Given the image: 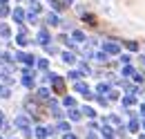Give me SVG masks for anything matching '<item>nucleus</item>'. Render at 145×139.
<instances>
[{"mask_svg": "<svg viewBox=\"0 0 145 139\" xmlns=\"http://www.w3.org/2000/svg\"><path fill=\"white\" fill-rule=\"evenodd\" d=\"M14 126H16L18 130H29V119H27L25 115H20V117H16V121H14Z\"/></svg>", "mask_w": 145, "mask_h": 139, "instance_id": "obj_1", "label": "nucleus"}, {"mask_svg": "<svg viewBox=\"0 0 145 139\" xmlns=\"http://www.w3.org/2000/svg\"><path fill=\"white\" fill-rule=\"evenodd\" d=\"M34 132H36V137H38V139H45L47 135H52L54 130H52V128H45V126H38V128L34 130Z\"/></svg>", "mask_w": 145, "mask_h": 139, "instance_id": "obj_2", "label": "nucleus"}, {"mask_svg": "<svg viewBox=\"0 0 145 139\" xmlns=\"http://www.w3.org/2000/svg\"><path fill=\"white\" fill-rule=\"evenodd\" d=\"M18 58L20 63H25V65H34V56H29V54H25V52H18Z\"/></svg>", "mask_w": 145, "mask_h": 139, "instance_id": "obj_3", "label": "nucleus"}, {"mask_svg": "<svg viewBox=\"0 0 145 139\" xmlns=\"http://www.w3.org/2000/svg\"><path fill=\"white\" fill-rule=\"evenodd\" d=\"M49 79H52V85H54L56 92H63V87H65L63 79H60V76H49Z\"/></svg>", "mask_w": 145, "mask_h": 139, "instance_id": "obj_4", "label": "nucleus"}, {"mask_svg": "<svg viewBox=\"0 0 145 139\" xmlns=\"http://www.w3.org/2000/svg\"><path fill=\"white\" fill-rule=\"evenodd\" d=\"M22 72H25V76H22V85L31 87V85H34V79H31V72H29V70H22Z\"/></svg>", "mask_w": 145, "mask_h": 139, "instance_id": "obj_5", "label": "nucleus"}, {"mask_svg": "<svg viewBox=\"0 0 145 139\" xmlns=\"http://www.w3.org/2000/svg\"><path fill=\"white\" fill-rule=\"evenodd\" d=\"M36 94H38V99H42V101H52V97H49V90H47V87H40Z\"/></svg>", "mask_w": 145, "mask_h": 139, "instance_id": "obj_6", "label": "nucleus"}, {"mask_svg": "<svg viewBox=\"0 0 145 139\" xmlns=\"http://www.w3.org/2000/svg\"><path fill=\"white\" fill-rule=\"evenodd\" d=\"M103 50H105V54H116L118 52V45H116V43H105Z\"/></svg>", "mask_w": 145, "mask_h": 139, "instance_id": "obj_7", "label": "nucleus"}, {"mask_svg": "<svg viewBox=\"0 0 145 139\" xmlns=\"http://www.w3.org/2000/svg\"><path fill=\"white\" fill-rule=\"evenodd\" d=\"M105 121H107L109 126H114V128H118V126H121V117H116V115H109Z\"/></svg>", "mask_w": 145, "mask_h": 139, "instance_id": "obj_8", "label": "nucleus"}, {"mask_svg": "<svg viewBox=\"0 0 145 139\" xmlns=\"http://www.w3.org/2000/svg\"><path fill=\"white\" fill-rule=\"evenodd\" d=\"M47 40H49V34H47V29H40V34H38V43L47 45Z\"/></svg>", "mask_w": 145, "mask_h": 139, "instance_id": "obj_9", "label": "nucleus"}, {"mask_svg": "<svg viewBox=\"0 0 145 139\" xmlns=\"http://www.w3.org/2000/svg\"><path fill=\"white\" fill-rule=\"evenodd\" d=\"M63 105H65V108H74V105H76V99H74V97H65V99H63Z\"/></svg>", "mask_w": 145, "mask_h": 139, "instance_id": "obj_10", "label": "nucleus"}, {"mask_svg": "<svg viewBox=\"0 0 145 139\" xmlns=\"http://www.w3.org/2000/svg\"><path fill=\"white\" fill-rule=\"evenodd\" d=\"M9 34H11V29H9L7 25H0V36H2V38H9Z\"/></svg>", "mask_w": 145, "mask_h": 139, "instance_id": "obj_11", "label": "nucleus"}, {"mask_svg": "<svg viewBox=\"0 0 145 139\" xmlns=\"http://www.w3.org/2000/svg\"><path fill=\"white\" fill-rule=\"evenodd\" d=\"M69 119H72V121H78V119H80V112L74 110V108H69Z\"/></svg>", "mask_w": 145, "mask_h": 139, "instance_id": "obj_12", "label": "nucleus"}, {"mask_svg": "<svg viewBox=\"0 0 145 139\" xmlns=\"http://www.w3.org/2000/svg\"><path fill=\"white\" fill-rule=\"evenodd\" d=\"M22 16H25V11H22V9H14V20H16V23H20Z\"/></svg>", "mask_w": 145, "mask_h": 139, "instance_id": "obj_13", "label": "nucleus"}, {"mask_svg": "<svg viewBox=\"0 0 145 139\" xmlns=\"http://www.w3.org/2000/svg\"><path fill=\"white\" fill-rule=\"evenodd\" d=\"M0 97H2V99H7V97H11V90H9L7 85H2V87H0Z\"/></svg>", "mask_w": 145, "mask_h": 139, "instance_id": "obj_14", "label": "nucleus"}, {"mask_svg": "<svg viewBox=\"0 0 145 139\" xmlns=\"http://www.w3.org/2000/svg\"><path fill=\"white\" fill-rule=\"evenodd\" d=\"M138 128H141V126H138V121H136V119H132V121H129V126H127V130H132V132H136Z\"/></svg>", "mask_w": 145, "mask_h": 139, "instance_id": "obj_15", "label": "nucleus"}, {"mask_svg": "<svg viewBox=\"0 0 145 139\" xmlns=\"http://www.w3.org/2000/svg\"><path fill=\"white\" fill-rule=\"evenodd\" d=\"M47 23H49V25H58L60 20H58V16H56V14H49V16H47Z\"/></svg>", "mask_w": 145, "mask_h": 139, "instance_id": "obj_16", "label": "nucleus"}, {"mask_svg": "<svg viewBox=\"0 0 145 139\" xmlns=\"http://www.w3.org/2000/svg\"><path fill=\"white\" fill-rule=\"evenodd\" d=\"M63 61H65V63H74V61H76V58H74V54H69V52H65V54H63Z\"/></svg>", "mask_w": 145, "mask_h": 139, "instance_id": "obj_17", "label": "nucleus"}, {"mask_svg": "<svg viewBox=\"0 0 145 139\" xmlns=\"http://www.w3.org/2000/svg\"><path fill=\"white\" fill-rule=\"evenodd\" d=\"M56 128H58V130H63V132H67V130H69V123H67V121H60Z\"/></svg>", "mask_w": 145, "mask_h": 139, "instance_id": "obj_18", "label": "nucleus"}, {"mask_svg": "<svg viewBox=\"0 0 145 139\" xmlns=\"http://www.w3.org/2000/svg\"><path fill=\"white\" fill-rule=\"evenodd\" d=\"M101 94H105V92H109V87H107V83H98V87H96Z\"/></svg>", "mask_w": 145, "mask_h": 139, "instance_id": "obj_19", "label": "nucleus"}, {"mask_svg": "<svg viewBox=\"0 0 145 139\" xmlns=\"http://www.w3.org/2000/svg\"><path fill=\"white\" fill-rule=\"evenodd\" d=\"M85 115H87V117H91V119L96 117V112H94V108H87V105H85Z\"/></svg>", "mask_w": 145, "mask_h": 139, "instance_id": "obj_20", "label": "nucleus"}, {"mask_svg": "<svg viewBox=\"0 0 145 139\" xmlns=\"http://www.w3.org/2000/svg\"><path fill=\"white\" fill-rule=\"evenodd\" d=\"M47 65H49V63H47L45 58H40V61H38V68H40V70H47Z\"/></svg>", "mask_w": 145, "mask_h": 139, "instance_id": "obj_21", "label": "nucleus"}, {"mask_svg": "<svg viewBox=\"0 0 145 139\" xmlns=\"http://www.w3.org/2000/svg\"><path fill=\"white\" fill-rule=\"evenodd\" d=\"M74 38H76V40H85V34H83V32H74Z\"/></svg>", "mask_w": 145, "mask_h": 139, "instance_id": "obj_22", "label": "nucleus"}, {"mask_svg": "<svg viewBox=\"0 0 145 139\" xmlns=\"http://www.w3.org/2000/svg\"><path fill=\"white\" fill-rule=\"evenodd\" d=\"M7 14H9V7L2 5V7H0V16H7Z\"/></svg>", "mask_w": 145, "mask_h": 139, "instance_id": "obj_23", "label": "nucleus"}, {"mask_svg": "<svg viewBox=\"0 0 145 139\" xmlns=\"http://www.w3.org/2000/svg\"><path fill=\"white\" fill-rule=\"evenodd\" d=\"M123 103H125V105H134V99H132V97H125V99H123Z\"/></svg>", "mask_w": 145, "mask_h": 139, "instance_id": "obj_24", "label": "nucleus"}, {"mask_svg": "<svg viewBox=\"0 0 145 139\" xmlns=\"http://www.w3.org/2000/svg\"><path fill=\"white\" fill-rule=\"evenodd\" d=\"M132 72H134L132 68H125V70H123V74H125V76H132Z\"/></svg>", "mask_w": 145, "mask_h": 139, "instance_id": "obj_25", "label": "nucleus"}, {"mask_svg": "<svg viewBox=\"0 0 145 139\" xmlns=\"http://www.w3.org/2000/svg\"><path fill=\"white\" fill-rule=\"evenodd\" d=\"M65 139H76V135H72V132H69V135H65Z\"/></svg>", "mask_w": 145, "mask_h": 139, "instance_id": "obj_26", "label": "nucleus"}, {"mask_svg": "<svg viewBox=\"0 0 145 139\" xmlns=\"http://www.w3.org/2000/svg\"><path fill=\"white\" fill-rule=\"evenodd\" d=\"M87 139H98V137H96L94 132H89V135H87Z\"/></svg>", "mask_w": 145, "mask_h": 139, "instance_id": "obj_27", "label": "nucleus"}, {"mask_svg": "<svg viewBox=\"0 0 145 139\" xmlns=\"http://www.w3.org/2000/svg\"><path fill=\"white\" fill-rule=\"evenodd\" d=\"M141 115H143V117H145V105H141Z\"/></svg>", "mask_w": 145, "mask_h": 139, "instance_id": "obj_28", "label": "nucleus"}, {"mask_svg": "<svg viewBox=\"0 0 145 139\" xmlns=\"http://www.w3.org/2000/svg\"><path fill=\"white\" fill-rule=\"evenodd\" d=\"M2 5H7V0H0V7H2Z\"/></svg>", "mask_w": 145, "mask_h": 139, "instance_id": "obj_29", "label": "nucleus"}, {"mask_svg": "<svg viewBox=\"0 0 145 139\" xmlns=\"http://www.w3.org/2000/svg\"><path fill=\"white\" fill-rule=\"evenodd\" d=\"M141 126H143V130H145V121H143V123H141Z\"/></svg>", "mask_w": 145, "mask_h": 139, "instance_id": "obj_30", "label": "nucleus"}, {"mask_svg": "<svg viewBox=\"0 0 145 139\" xmlns=\"http://www.w3.org/2000/svg\"><path fill=\"white\" fill-rule=\"evenodd\" d=\"M141 139H145V135H141Z\"/></svg>", "mask_w": 145, "mask_h": 139, "instance_id": "obj_31", "label": "nucleus"}, {"mask_svg": "<svg viewBox=\"0 0 145 139\" xmlns=\"http://www.w3.org/2000/svg\"><path fill=\"white\" fill-rule=\"evenodd\" d=\"M0 139H2V137H0Z\"/></svg>", "mask_w": 145, "mask_h": 139, "instance_id": "obj_32", "label": "nucleus"}]
</instances>
